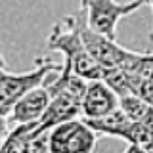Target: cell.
<instances>
[{
	"instance_id": "8992f818",
	"label": "cell",
	"mask_w": 153,
	"mask_h": 153,
	"mask_svg": "<svg viewBox=\"0 0 153 153\" xmlns=\"http://www.w3.org/2000/svg\"><path fill=\"white\" fill-rule=\"evenodd\" d=\"M117 107H119L117 94L102 79L86 82L84 94L80 98V115L84 119L103 117V115H107L109 111H113Z\"/></svg>"
},
{
	"instance_id": "9c48e42d",
	"label": "cell",
	"mask_w": 153,
	"mask_h": 153,
	"mask_svg": "<svg viewBox=\"0 0 153 153\" xmlns=\"http://www.w3.org/2000/svg\"><path fill=\"white\" fill-rule=\"evenodd\" d=\"M126 153H151L153 151V117L132 121L128 130Z\"/></svg>"
},
{
	"instance_id": "ba28073f",
	"label": "cell",
	"mask_w": 153,
	"mask_h": 153,
	"mask_svg": "<svg viewBox=\"0 0 153 153\" xmlns=\"http://www.w3.org/2000/svg\"><path fill=\"white\" fill-rule=\"evenodd\" d=\"M82 121L96 134H107V136H113V138H121L124 142L128 138V130H130V124H132V121L119 107L109 111L103 117H96V119H84L82 117Z\"/></svg>"
},
{
	"instance_id": "7c38bea8",
	"label": "cell",
	"mask_w": 153,
	"mask_h": 153,
	"mask_svg": "<svg viewBox=\"0 0 153 153\" xmlns=\"http://www.w3.org/2000/svg\"><path fill=\"white\" fill-rule=\"evenodd\" d=\"M6 132H8V117H6V115H2V113H0V142L4 140Z\"/></svg>"
},
{
	"instance_id": "30bf717a",
	"label": "cell",
	"mask_w": 153,
	"mask_h": 153,
	"mask_svg": "<svg viewBox=\"0 0 153 153\" xmlns=\"http://www.w3.org/2000/svg\"><path fill=\"white\" fill-rule=\"evenodd\" d=\"M36 128V121L31 123H19L12 130L6 132L4 140L0 142V151H27V143L31 140L33 132Z\"/></svg>"
},
{
	"instance_id": "52a82bcc",
	"label": "cell",
	"mask_w": 153,
	"mask_h": 153,
	"mask_svg": "<svg viewBox=\"0 0 153 153\" xmlns=\"http://www.w3.org/2000/svg\"><path fill=\"white\" fill-rule=\"evenodd\" d=\"M48 102H50V92H48L46 84L42 82L40 86H36V88L29 90L27 94H23L12 105V109L8 113V123L19 124V123L38 121L40 115L44 113Z\"/></svg>"
},
{
	"instance_id": "6da1fadb",
	"label": "cell",
	"mask_w": 153,
	"mask_h": 153,
	"mask_svg": "<svg viewBox=\"0 0 153 153\" xmlns=\"http://www.w3.org/2000/svg\"><path fill=\"white\" fill-rule=\"evenodd\" d=\"M46 48L50 52L63 54V61H67L71 69L82 79L98 80L102 76V67L96 63V59L88 54V50L82 44L75 16H65L59 23L52 27L50 36L46 40Z\"/></svg>"
},
{
	"instance_id": "7a4b0ae2",
	"label": "cell",
	"mask_w": 153,
	"mask_h": 153,
	"mask_svg": "<svg viewBox=\"0 0 153 153\" xmlns=\"http://www.w3.org/2000/svg\"><path fill=\"white\" fill-rule=\"evenodd\" d=\"M73 16H75V21H76V27H79L84 48L88 50V54L94 57L96 63L102 69H105V67H126L140 56V52H132L128 48H123L117 44V40L107 38L102 33L90 29L88 23H86L82 6H79L76 13H73Z\"/></svg>"
},
{
	"instance_id": "8fae6325",
	"label": "cell",
	"mask_w": 153,
	"mask_h": 153,
	"mask_svg": "<svg viewBox=\"0 0 153 153\" xmlns=\"http://www.w3.org/2000/svg\"><path fill=\"white\" fill-rule=\"evenodd\" d=\"M119 109H121L130 121H142V119L153 117V103L143 102L136 94L119 96Z\"/></svg>"
},
{
	"instance_id": "277c9868",
	"label": "cell",
	"mask_w": 153,
	"mask_h": 153,
	"mask_svg": "<svg viewBox=\"0 0 153 153\" xmlns=\"http://www.w3.org/2000/svg\"><path fill=\"white\" fill-rule=\"evenodd\" d=\"M80 6L84 8L86 23L90 29L117 40V23L136 10L151 6V0H132L123 4L117 0H80Z\"/></svg>"
},
{
	"instance_id": "5b68a950",
	"label": "cell",
	"mask_w": 153,
	"mask_h": 153,
	"mask_svg": "<svg viewBox=\"0 0 153 153\" xmlns=\"http://www.w3.org/2000/svg\"><path fill=\"white\" fill-rule=\"evenodd\" d=\"M98 134L82 119H69L48 130V151H92Z\"/></svg>"
},
{
	"instance_id": "3957f363",
	"label": "cell",
	"mask_w": 153,
	"mask_h": 153,
	"mask_svg": "<svg viewBox=\"0 0 153 153\" xmlns=\"http://www.w3.org/2000/svg\"><path fill=\"white\" fill-rule=\"evenodd\" d=\"M59 69H61V63H52L48 57L46 59L44 57H36L35 69L27 71V73H10L2 63L0 65V113L8 117L12 105L23 94L40 86L48 79V75L57 73Z\"/></svg>"
}]
</instances>
